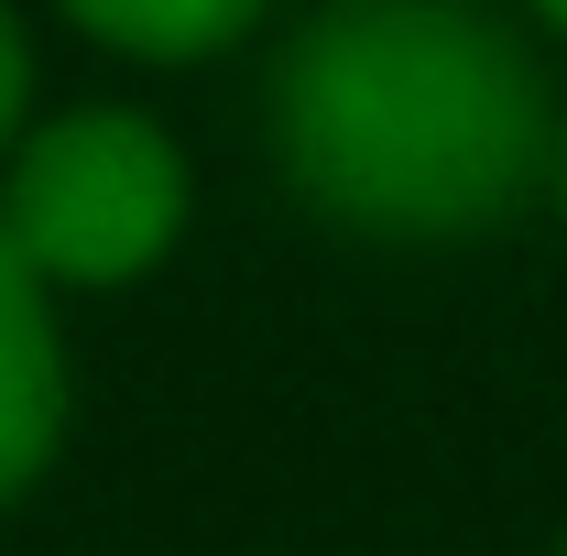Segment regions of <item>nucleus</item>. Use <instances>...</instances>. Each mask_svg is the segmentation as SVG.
Masks as SVG:
<instances>
[{
	"label": "nucleus",
	"instance_id": "obj_1",
	"mask_svg": "<svg viewBox=\"0 0 567 556\" xmlns=\"http://www.w3.org/2000/svg\"><path fill=\"white\" fill-rule=\"evenodd\" d=\"M274 153L371 240H458L546 175V76L481 0H328L274 66Z\"/></svg>",
	"mask_w": 567,
	"mask_h": 556
},
{
	"label": "nucleus",
	"instance_id": "obj_2",
	"mask_svg": "<svg viewBox=\"0 0 567 556\" xmlns=\"http://www.w3.org/2000/svg\"><path fill=\"white\" fill-rule=\"evenodd\" d=\"M0 229L44 284H132L186 229V164L142 110H66L22 132Z\"/></svg>",
	"mask_w": 567,
	"mask_h": 556
},
{
	"label": "nucleus",
	"instance_id": "obj_3",
	"mask_svg": "<svg viewBox=\"0 0 567 556\" xmlns=\"http://www.w3.org/2000/svg\"><path fill=\"white\" fill-rule=\"evenodd\" d=\"M55 425H66V360H55V317H44V274L0 229V502L44 470Z\"/></svg>",
	"mask_w": 567,
	"mask_h": 556
},
{
	"label": "nucleus",
	"instance_id": "obj_4",
	"mask_svg": "<svg viewBox=\"0 0 567 556\" xmlns=\"http://www.w3.org/2000/svg\"><path fill=\"white\" fill-rule=\"evenodd\" d=\"M251 11L262 0H66V22H87L110 55H142V66H197L251 33Z\"/></svg>",
	"mask_w": 567,
	"mask_h": 556
},
{
	"label": "nucleus",
	"instance_id": "obj_5",
	"mask_svg": "<svg viewBox=\"0 0 567 556\" xmlns=\"http://www.w3.org/2000/svg\"><path fill=\"white\" fill-rule=\"evenodd\" d=\"M22 99H33V44H22V22H11V0H0V153L22 132Z\"/></svg>",
	"mask_w": 567,
	"mask_h": 556
},
{
	"label": "nucleus",
	"instance_id": "obj_6",
	"mask_svg": "<svg viewBox=\"0 0 567 556\" xmlns=\"http://www.w3.org/2000/svg\"><path fill=\"white\" fill-rule=\"evenodd\" d=\"M535 22H546V33H567V0H535Z\"/></svg>",
	"mask_w": 567,
	"mask_h": 556
},
{
	"label": "nucleus",
	"instance_id": "obj_7",
	"mask_svg": "<svg viewBox=\"0 0 567 556\" xmlns=\"http://www.w3.org/2000/svg\"><path fill=\"white\" fill-rule=\"evenodd\" d=\"M557 197H567V175H557Z\"/></svg>",
	"mask_w": 567,
	"mask_h": 556
}]
</instances>
